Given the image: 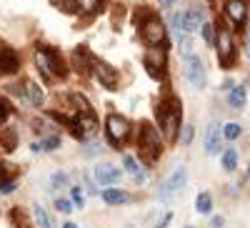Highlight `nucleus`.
Segmentation results:
<instances>
[{
	"mask_svg": "<svg viewBox=\"0 0 250 228\" xmlns=\"http://www.w3.org/2000/svg\"><path fill=\"white\" fill-rule=\"evenodd\" d=\"M155 118L160 123V133L165 140L175 143L178 140V128H180V118H183V106L178 98L160 100V106L155 108Z\"/></svg>",
	"mask_w": 250,
	"mask_h": 228,
	"instance_id": "f257e3e1",
	"label": "nucleus"
},
{
	"mask_svg": "<svg viewBox=\"0 0 250 228\" xmlns=\"http://www.w3.org/2000/svg\"><path fill=\"white\" fill-rule=\"evenodd\" d=\"M138 151H140V158L148 165H153L160 158V153H163V148H160V133L150 126V123H143V126H140Z\"/></svg>",
	"mask_w": 250,
	"mask_h": 228,
	"instance_id": "f03ea898",
	"label": "nucleus"
},
{
	"mask_svg": "<svg viewBox=\"0 0 250 228\" xmlns=\"http://www.w3.org/2000/svg\"><path fill=\"white\" fill-rule=\"evenodd\" d=\"M35 66L38 70L45 75V80H55V78H65V63H62V58L50 50V48H38L35 50Z\"/></svg>",
	"mask_w": 250,
	"mask_h": 228,
	"instance_id": "7ed1b4c3",
	"label": "nucleus"
},
{
	"mask_svg": "<svg viewBox=\"0 0 250 228\" xmlns=\"http://www.w3.org/2000/svg\"><path fill=\"white\" fill-rule=\"evenodd\" d=\"M215 48H218V60H220V66H223V68H233V63H235V40H233L230 28H225V23L218 25Z\"/></svg>",
	"mask_w": 250,
	"mask_h": 228,
	"instance_id": "20e7f679",
	"label": "nucleus"
},
{
	"mask_svg": "<svg viewBox=\"0 0 250 228\" xmlns=\"http://www.w3.org/2000/svg\"><path fill=\"white\" fill-rule=\"evenodd\" d=\"M185 185H188V168H185V165H178V168H175L168 178L163 181L160 191H158V198H160L163 203H168L178 191H183V188H185Z\"/></svg>",
	"mask_w": 250,
	"mask_h": 228,
	"instance_id": "39448f33",
	"label": "nucleus"
},
{
	"mask_svg": "<svg viewBox=\"0 0 250 228\" xmlns=\"http://www.w3.org/2000/svg\"><path fill=\"white\" fill-rule=\"evenodd\" d=\"M185 75H188V80H190V86H193L195 91H203V88H205L208 73H205V66H203V60H200L198 55L185 58Z\"/></svg>",
	"mask_w": 250,
	"mask_h": 228,
	"instance_id": "423d86ee",
	"label": "nucleus"
},
{
	"mask_svg": "<svg viewBox=\"0 0 250 228\" xmlns=\"http://www.w3.org/2000/svg\"><path fill=\"white\" fill-rule=\"evenodd\" d=\"M105 128H108V138L113 140V143H123L125 138L130 136V123H128V118H123V115H108V120H105Z\"/></svg>",
	"mask_w": 250,
	"mask_h": 228,
	"instance_id": "0eeeda50",
	"label": "nucleus"
},
{
	"mask_svg": "<svg viewBox=\"0 0 250 228\" xmlns=\"http://www.w3.org/2000/svg\"><path fill=\"white\" fill-rule=\"evenodd\" d=\"M140 35L143 40L148 46H163V40H165V28L158 18H148L145 23L140 25Z\"/></svg>",
	"mask_w": 250,
	"mask_h": 228,
	"instance_id": "6e6552de",
	"label": "nucleus"
},
{
	"mask_svg": "<svg viewBox=\"0 0 250 228\" xmlns=\"http://www.w3.org/2000/svg\"><path fill=\"white\" fill-rule=\"evenodd\" d=\"M93 68H95V78H98L100 86H105L108 91H115V88H118L120 75H118V70H115L110 63H105V60H95Z\"/></svg>",
	"mask_w": 250,
	"mask_h": 228,
	"instance_id": "1a4fd4ad",
	"label": "nucleus"
},
{
	"mask_svg": "<svg viewBox=\"0 0 250 228\" xmlns=\"http://www.w3.org/2000/svg\"><path fill=\"white\" fill-rule=\"evenodd\" d=\"M145 68H148V73L153 78H163V68H165V53H163V48L153 46L148 53H145Z\"/></svg>",
	"mask_w": 250,
	"mask_h": 228,
	"instance_id": "9d476101",
	"label": "nucleus"
},
{
	"mask_svg": "<svg viewBox=\"0 0 250 228\" xmlns=\"http://www.w3.org/2000/svg\"><path fill=\"white\" fill-rule=\"evenodd\" d=\"M223 128L218 126V123H210L208 126V131H205V151H208V156H218L220 151H223Z\"/></svg>",
	"mask_w": 250,
	"mask_h": 228,
	"instance_id": "9b49d317",
	"label": "nucleus"
},
{
	"mask_svg": "<svg viewBox=\"0 0 250 228\" xmlns=\"http://www.w3.org/2000/svg\"><path fill=\"white\" fill-rule=\"evenodd\" d=\"M120 176H123V171L115 168V165H110V163H103V165L95 168V181L100 185H115L120 181Z\"/></svg>",
	"mask_w": 250,
	"mask_h": 228,
	"instance_id": "f8f14e48",
	"label": "nucleus"
},
{
	"mask_svg": "<svg viewBox=\"0 0 250 228\" xmlns=\"http://www.w3.org/2000/svg\"><path fill=\"white\" fill-rule=\"evenodd\" d=\"M225 13H228V18H230L233 23L245 25V20H248V5H245V0H225Z\"/></svg>",
	"mask_w": 250,
	"mask_h": 228,
	"instance_id": "ddd939ff",
	"label": "nucleus"
},
{
	"mask_svg": "<svg viewBox=\"0 0 250 228\" xmlns=\"http://www.w3.org/2000/svg\"><path fill=\"white\" fill-rule=\"evenodd\" d=\"M18 66H20V63H18L15 50L8 48V46H0V75H10V73H15Z\"/></svg>",
	"mask_w": 250,
	"mask_h": 228,
	"instance_id": "4468645a",
	"label": "nucleus"
},
{
	"mask_svg": "<svg viewBox=\"0 0 250 228\" xmlns=\"http://www.w3.org/2000/svg\"><path fill=\"white\" fill-rule=\"evenodd\" d=\"M73 63H75V68L85 75L93 66H95V58L90 55V50L85 48V46H80V48H75V53H73Z\"/></svg>",
	"mask_w": 250,
	"mask_h": 228,
	"instance_id": "2eb2a0df",
	"label": "nucleus"
},
{
	"mask_svg": "<svg viewBox=\"0 0 250 228\" xmlns=\"http://www.w3.org/2000/svg\"><path fill=\"white\" fill-rule=\"evenodd\" d=\"M173 25H175V30H180V33H195V30L200 28V23L193 18V13H178V15L173 18Z\"/></svg>",
	"mask_w": 250,
	"mask_h": 228,
	"instance_id": "dca6fc26",
	"label": "nucleus"
},
{
	"mask_svg": "<svg viewBox=\"0 0 250 228\" xmlns=\"http://www.w3.org/2000/svg\"><path fill=\"white\" fill-rule=\"evenodd\" d=\"M228 106L233 111H243L248 106V88L245 86H233V91L228 93Z\"/></svg>",
	"mask_w": 250,
	"mask_h": 228,
	"instance_id": "f3484780",
	"label": "nucleus"
},
{
	"mask_svg": "<svg viewBox=\"0 0 250 228\" xmlns=\"http://www.w3.org/2000/svg\"><path fill=\"white\" fill-rule=\"evenodd\" d=\"M15 143H18V131L13 126L0 128V146H3L5 151H15Z\"/></svg>",
	"mask_w": 250,
	"mask_h": 228,
	"instance_id": "a211bd4d",
	"label": "nucleus"
},
{
	"mask_svg": "<svg viewBox=\"0 0 250 228\" xmlns=\"http://www.w3.org/2000/svg\"><path fill=\"white\" fill-rule=\"evenodd\" d=\"M103 201H105L108 205H120V203H128L130 196L125 191H118V188H105L103 191Z\"/></svg>",
	"mask_w": 250,
	"mask_h": 228,
	"instance_id": "6ab92c4d",
	"label": "nucleus"
},
{
	"mask_svg": "<svg viewBox=\"0 0 250 228\" xmlns=\"http://www.w3.org/2000/svg\"><path fill=\"white\" fill-rule=\"evenodd\" d=\"M123 163H125V171H128V173L133 176V181H135V183H145V171L138 165V160H135L133 156H125V158H123Z\"/></svg>",
	"mask_w": 250,
	"mask_h": 228,
	"instance_id": "aec40b11",
	"label": "nucleus"
},
{
	"mask_svg": "<svg viewBox=\"0 0 250 228\" xmlns=\"http://www.w3.org/2000/svg\"><path fill=\"white\" fill-rule=\"evenodd\" d=\"M25 95H28V100L33 103V106H43V100H45L43 88H40L38 83H33V80H25Z\"/></svg>",
	"mask_w": 250,
	"mask_h": 228,
	"instance_id": "412c9836",
	"label": "nucleus"
},
{
	"mask_svg": "<svg viewBox=\"0 0 250 228\" xmlns=\"http://www.w3.org/2000/svg\"><path fill=\"white\" fill-rule=\"evenodd\" d=\"M33 216H35V223H38L40 228H55L53 218L48 216V211H45L40 203H35V205H33Z\"/></svg>",
	"mask_w": 250,
	"mask_h": 228,
	"instance_id": "4be33fe9",
	"label": "nucleus"
},
{
	"mask_svg": "<svg viewBox=\"0 0 250 228\" xmlns=\"http://www.w3.org/2000/svg\"><path fill=\"white\" fill-rule=\"evenodd\" d=\"M178 50H180V55L183 58H190L193 55V38H190V33H180L178 30Z\"/></svg>",
	"mask_w": 250,
	"mask_h": 228,
	"instance_id": "5701e85b",
	"label": "nucleus"
},
{
	"mask_svg": "<svg viewBox=\"0 0 250 228\" xmlns=\"http://www.w3.org/2000/svg\"><path fill=\"white\" fill-rule=\"evenodd\" d=\"M220 160H223V168H225L228 173H233V171L238 168V151H235V148H225L223 156H220Z\"/></svg>",
	"mask_w": 250,
	"mask_h": 228,
	"instance_id": "b1692460",
	"label": "nucleus"
},
{
	"mask_svg": "<svg viewBox=\"0 0 250 228\" xmlns=\"http://www.w3.org/2000/svg\"><path fill=\"white\" fill-rule=\"evenodd\" d=\"M195 211L203 213V216L210 213V211H213V196H210V193H198V198H195Z\"/></svg>",
	"mask_w": 250,
	"mask_h": 228,
	"instance_id": "393cba45",
	"label": "nucleus"
},
{
	"mask_svg": "<svg viewBox=\"0 0 250 228\" xmlns=\"http://www.w3.org/2000/svg\"><path fill=\"white\" fill-rule=\"evenodd\" d=\"M15 176H18V171L13 168L10 163H0V185H5V183L15 181Z\"/></svg>",
	"mask_w": 250,
	"mask_h": 228,
	"instance_id": "a878e982",
	"label": "nucleus"
},
{
	"mask_svg": "<svg viewBox=\"0 0 250 228\" xmlns=\"http://www.w3.org/2000/svg\"><path fill=\"white\" fill-rule=\"evenodd\" d=\"M240 133H243L240 123H225V126H223V136H225V140H238Z\"/></svg>",
	"mask_w": 250,
	"mask_h": 228,
	"instance_id": "bb28decb",
	"label": "nucleus"
},
{
	"mask_svg": "<svg viewBox=\"0 0 250 228\" xmlns=\"http://www.w3.org/2000/svg\"><path fill=\"white\" fill-rule=\"evenodd\" d=\"M10 221H13L18 228H33V223L28 221V216L20 211V208H13V211H10Z\"/></svg>",
	"mask_w": 250,
	"mask_h": 228,
	"instance_id": "cd10ccee",
	"label": "nucleus"
},
{
	"mask_svg": "<svg viewBox=\"0 0 250 228\" xmlns=\"http://www.w3.org/2000/svg\"><path fill=\"white\" fill-rule=\"evenodd\" d=\"M68 173H62V171H55L50 176V188H68Z\"/></svg>",
	"mask_w": 250,
	"mask_h": 228,
	"instance_id": "c85d7f7f",
	"label": "nucleus"
},
{
	"mask_svg": "<svg viewBox=\"0 0 250 228\" xmlns=\"http://www.w3.org/2000/svg\"><path fill=\"white\" fill-rule=\"evenodd\" d=\"M98 8H100V0H78V10H80V13L93 15Z\"/></svg>",
	"mask_w": 250,
	"mask_h": 228,
	"instance_id": "c756f323",
	"label": "nucleus"
},
{
	"mask_svg": "<svg viewBox=\"0 0 250 228\" xmlns=\"http://www.w3.org/2000/svg\"><path fill=\"white\" fill-rule=\"evenodd\" d=\"M70 198H73V203L78 205V208H83V205H85V193H83L80 185H73V188H70Z\"/></svg>",
	"mask_w": 250,
	"mask_h": 228,
	"instance_id": "7c9ffc66",
	"label": "nucleus"
},
{
	"mask_svg": "<svg viewBox=\"0 0 250 228\" xmlns=\"http://www.w3.org/2000/svg\"><path fill=\"white\" fill-rule=\"evenodd\" d=\"M193 136H195V128H193V126H183V133H180V143H183V146H190Z\"/></svg>",
	"mask_w": 250,
	"mask_h": 228,
	"instance_id": "2f4dec72",
	"label": "nucleus"
},
{
	"mask_svg": "<svg viewBox=\"0 0 250 228\" xmlns=\"http://www.w3.org/2000/svg\"><path fill=\"white\" fill-rule=\"evenodd\" d=\"M200 30H203V40H205V43H213V40H215V30H213L210 23H203Z\"/></svg>",
	"mask_w": 250,
	"mask_h": 228,
	"instance_id": "473e14b6",
	"label": "nucleus"
},
{
	"mask_svg": "<svg viewBox=\"0 0 250 228\" xmlns=\"http://www.w3.org/2000/svg\"><path fill=\"white\" fill-rule=\"evenodd\" d=\"M55 208H58L60 213H65V216H68V213L73 211V203L65 201V198H58V201H55Z\"/></svg>",
	"mask_w": 250,
	"mask_h": 228,
	"instance_id": "72a5a7b5",
	"label": "nucleus"
},
{
	"mask_svg": "<svg viewBox=\"0 0 250 228\" xmlns=\"http://www.w3.org/2000/svg\"><path fill=\"white\" fill-rule=\"evenodd\" d=\"M190 13H193V18L198 20V23H205V8H203V5H193Z\"/></svg>",
	"mask_w": 250,
	"mask_h": 228,
	"instance_id": "f704fd0d",
	"label": "nucleus"
},
{
	"mask_svg": "<svg viewBox=\"0 0 250 228\" xmlns=\"http://www.w3.org/2000/svg\"><path fill=\"white\" fill-rule=\"evenodd\" d=\"M8 113H10V106L5 100H0V123H3L5 118H8Z\"/></svg>",
	"mask_w": 250,
	"mask_h": 228,
	"instance_id": "c9c22d12",
	"label": "nucleus"
},
{
	"mask_svg": "<svg viewBox=\"0 0 250 228\" xmlns=\"http://www.w3.org/2000/svg\"><path fill=\"white\" fill-rule=\"evenodd\" d=\"M98 151H100V146H95V143H88V146L83 148V153H85V156H95Z\"/></svg>",
	"mask_w": 250,
	"mask_h": 228,
	"instance_id": "e433bc0d",
	"label": "nucleus"
},
{
	"mask_svg": "<svg viewBox=\"0 0 250 228\" xmlns=\"http://www.w3.org/2000/svg\"><path fill=\"white\" fill-rule=\"evenodd\" d=\"M170 218H173L170 213H165V216H163V218H160V221L155 223V228H168V223H170Z\"/></svg>",
	"mask_w": 250,
	"mask_h": 228,
	"instance_id": "4c0bfd02",
	"label": "nucleus"
},
{
	"mask_svg": "<svg viewBox=\"0 0 250 228\" xmlns=\"http://www.w3.org/2000/svg\"><path fill=\"white\" fill-rule=\"evenodd\" d=\"M13 191H15V181H10V183H5V185H0V193H5V196L13 193Z\"/></svg>",
	"mask_w": 250,
	"mask_h": 228,
	"instance_id": "58836bf2",
	"label": "nucleus"
},
{
	"mask_svg": "<svg viewBox=\"0 0 250 228\" xmlns=\"http://www.w3.org/2000/svg\"><path fill=\"white\" fill-rule=\"evenodd\" d=\"M210 223H213V228H223V226H225V218H223V216H213Z\"/></svg>",
	"mask_w": 250,
	"mask_h": 228,
	"instance_id": "ea45409f",
	"label": "nucleus"
},
{
	"mask_svg": "<svg viewBox=\"0 0 250 228\" xmlns=\"http://www.w3.org/2000/svg\"><path fill=\"white\" fill-rule=\"evenodd\" d=\"M233 86H235V83H233L230 78H228V80L223 83V88H220V91H225V93H230V91H233Z\"/></svg>",
	"mask_w": 250,
	"mask_h": 228,
	"instance_id": "a19ab883",
	"label": "nucleus"
},
{
	"mask_svg": "<svg viewBox=\"0 0 250 228\" xmlns=\"http://www.w3.org/2000/svg\"><path fill=\"white\" fill-rule=\"evenodd\" d=\"M62 228H78L75 223H65V226H62Z\"/></svg>",
	"mask_w": 250,
	"mask_h": 228,
	"instance_id": "79ce46f5",
	"label": "nucleus"
},
{
	"mask_svg": "<svg viewBox=\"0 0 250 228\" xmlns=\"http://www.w3.org/2000/svg\"><path fill=\"white\" fill-rule=\"evenodd\" d=\"M248 181H250V168H248Z\"/></svg>",
	"mask_w": 250,
	"mask_h": 228,
	"instance_id": "37998d69",
	"label": "nucleus"
},
{
	"mask_svg": "<svg viewBox=\"0 0 250 228\" xmlns=\"http://www.w3.org/2000/svg\"><path fill=\"white\" fill-rule=\"evenodd\" d=\"M170 3H175V0H170Z\"/></svg>",
	"mask_w": 250,
	"mask_h": 228,
	"instance_id": "c03bdc74",
	"label": "nucleus"
},
{
	"mask_svg": "<svg viewBox=\"0 0 250 228\" xmlns=\"http://www.w3.org/2000/svg\"><path fill=\"white\" fill-rule=\"evenodd\" d=\"M188 228H193V226H188Z\"/></svg>",
	"mask_w": 250,
	"mask_h": 228,
	"instance_id": "a18cd8bd",
	"label": "nucleus"
}]
</instances>
